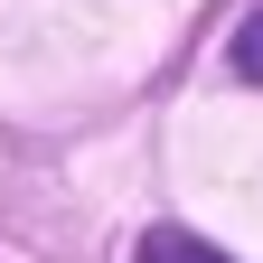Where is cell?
<instances>
[{"instance_id":"obj_1","label":"cell","mask_w":263,"mask_h":263,"mask_svg":"<svg viewBox=\"0 0 263 263\" xmlns=\"http://www.w3.org/2000/svg\"><path fill=\"white\" fill-rule=\"evenodd\" d=\"M132 263H235V254H216L207 235H188V226H151V235L132 245Z\"/></svg>"},{"instance_id":"obj_2","label":"cell","mask_w":263,"mask_h":263,"mask_svg":"<svg viewBox=\"0 0 263 263\" xmlns=\"http://www.w3.org/2000/svg\"><path fill=\"white\" fill-rule=\"evenodd\" d=\"M235 76H245V85H263V10L235 28Z\"/></svg>"}]
</instances>
